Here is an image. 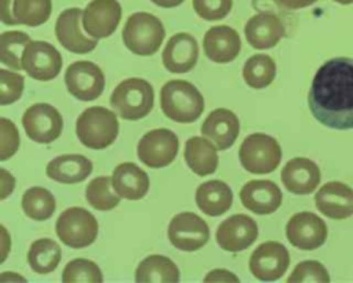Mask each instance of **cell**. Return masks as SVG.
I'll return each mask as SVG.
<instances>
[{
	"label": "cell",
	"mask_w": 353,
	"mask_h": 283,
	"mask_svg": "<svg viewBox=\"0 0 353 283\" xmlns=\"http://www.w3.org/2000/svg\"><path fill=\"white\" fill-rule=\"evenodd\" d=\"M307 104L314 119L325 127L353 128V59L325 61L313 77Z\"/></svg>",
	"instance_id": "obj_1"
},
{
	"label": "cell",
	"mask_w": 353,
	"mask_h": 283,
	"mask_svg": "<svg viewBox=\"0 0 353 283\" xmlns=\"http://www.w3.org/2000/svg\"><path fill=\"white\" fill-rule=\"evenodd\" d=\"M160 105L164 115L176 123H193L204 110L200 91L186 80H170L160 91Z\"/></svg>",
	"instance_id": "obj_2"
},
{
	"label": "cell",
	"mask_w": 353,
	"mask_h": 283,
	"mask_svg": "<svg viewBox=\"0 0 353 283\" xmlns=\"http://www.w3.org/2000/svg\"><path fill=\"white\" fill-rule=\"evenodd\" d=\"M154 104L150 83L139 77H130L116 86L110 95V105L121 119L139 120L149 115Z\"/></svg>",
	"instance_id": "obj_3"
},
{
	"label": "cell",
	"mask_w": 353,
	"mask_h": 283,
	"mask_svg": "<svg viewBox=\"0 0 353 283\" xmlns=\"http://www.w3.org/2000/svg\"><path fill=\"white\" fill-rule=\"evenodd\" d=\"M79 141L90 149H105L112 145L119 134L117 116L106 108L91 106L76 121Z\"/></svg>",
	"instance_id": "obj_4"
},
{
	"label": "cell",
	"mask_w": 353,
	"mask_h": 283,
	"mask_svg": "<svg viewBox=\"0 0 353 283\" xmlns=\"http://www.w3.org/2000/svg\"><path fill=\"white\" fill-rule=\"evenodd\" d=\"M165 36L161 21L150 12H134L123 29L124 46L137 55L154 54Z\"/></svg>",
	"instance_id": "obj_5"
},
{
	"label": "cell",
	"mask_w": 353,
	"mask_h": 283,
	"mask_svg": "<svg viewBox=\"0 0 353 283\" xmlns=\"http://www.w3.org/2000/svg\"><path fill=\"white\" fill-rule=\"evenodd\" d=\"M239 159L245 171L268 174L274 171L280 164L281 148L276 138L263 133H254L241 142Z\"/></svg>",
	"instance_id": "obj_6"
},
{
	"label": "cell",
	"mask_w": 353,
	"mask_h": 283,
	"mask_svg": "<svg viewBox=\"0 0 353 283\" xmlns=\"http://www.w3.org/2000/svg\"><path fill=\"white\" fill-rule=\"evenodd\" d=\"M55 231L63 244L72 248H83L97 239L98 221L88 210L70 207L58 217Z\"/></svg>",
	"instance_id": "obj_7"
},
{
	"label": "cell",
	"mask_w": 353,
	"mask_h": 283,
	"mask_svg": "<svg viewBox=\"0 0 353 283\" xmlns=\"http://www.w3.org/2000/svg\"><path fill=\"white\" fill-rule=\"evenodd\" d=\"M179 148L178 137L168 128L146 133L138 142L139 160L152 168H161L174 162Z\"/></svg>",
	"instance_id": "obj_8"
},
{
	"label": "cell",
	"mask_w": 353,
	"mask_h": 283,
	"mask_svg": "<svg viewBox=\"0 0 353 283\" xmlns=\"http://www.w3.org/2000/svg\"><path fill=\"white\" fill-rule=\"evenodd\" d=\"M167 233L171 244L182 251H196L210 239L207 222L190 211L174 215L168 224Z\"/></svg>",
	"instance_id": "obj_9"
},
{
	"label": "cell",
	"mask_w": 353,
	"mask_h": 283,
	"mask_svg": "<svg viewBox=\"0 0 353 283\" xmlns=\"http://www.w3.org/2000/svg\"><path fill=\"white\" fill-rule=\"evenodd\" d=\"M22 126L26 135L39 144L55 141L63 127L61 113L50 104H34L22 116Z\"/></svg>",
	"instance_id": "obj_10"
},
{
	"label": "cell",
	"mask_w": 353,
	"mask_h": 283,
	"mask_svg": "<svg viewBox=\"0 0 353 283\" xmlns=\"http://www.w3.org/2000/svg\"><path fill=\"white\" fill-rule=\"evenodd\" d=\"M68 91L80 101L97 99L105 88V76L98 65L90 61H77L65 72Z\"/></svg>",
	"instance_id": "obj_11"
},
{
	"label": "cell",
	"mask_w": 353,
	"mask_h": 283,
	"mask_svg": "<svg viewBox=\"0 0 353 283\" xmlns=\"http://www.w3.org/2000/svg\"><path fill=\"white\" fill-rule=\"evenodd\" d=\"M327 225L316 214L301 211L294 214L285 226L288 242L299 250H316L325 243Z\"/></svg>",
	"instance_id": "obj_12"
},
{
	"label": "cell",
	"mask_w": 353,
	"mask_h": 283,
	"mask_svg": "<svg viewBox=\"0 0 353 283\" xmlns=\"http://www.w3.org/2000/svg\"><path fill=\"white\" fill-rule=\"evenodd\" d=\"M62 68L59 51L47 41H30L22 54V69L34 80L48 81L58 76Z\"/></svg>",
	"instance_id": "obj_13"
},
{
	"label": "cell",
	"mask_w": 353,
	"mask_h": 283,
	"mask_svg": "<svg viewBox=\"0 0 353 283\" xmlns=\"http://www.w3.org/2000/svg\"><path fill=\"white\" fill-rule=\"evenodd\" d=\"M290 265V253L279 242H265L259 244L250 257V271L263 282L280 279Z\"/></svg>",
	"instance_id": "obj_14"
},
{
	"label": "cell",
	"mask_w": 353,
	"mask_h": 283,
	"mask_svg": "<svg viewBox=\"0 0 353 283\" xmlns=\"http://www.w3.org/2000/svg\"><path fill=\"white\" fill-rule=\"evenodd\" d=\"M258 236L256 222L245 214H234L216 229V243L225 251L239 253L248 248Z\"/></svg>",
	"instance_id": "obj_15"
},
{
	"label": "cell",
	"mask_w": 353,
	"mask_h": 283,
	"mask_svg": "<svg viewBox=\"0 0 353 283\" xmlns=\"http://www.w3.org/2000/svg\"><path fill=\"white\" fill-rule=\"evenodd\" d=\"M121 19L117 0H92L83 11V28L94 39L110 36Z\"/></svg>",
	"instance_id": "obj_16"
},
{
	"label": "cell",
	"mask_w": 353,
	"mask_h": 283,
	"mask_svg": "<svg viewBox=\"0 0 353 283\" xmlns=\"http://www.w3.org/2000/svg\"><path fill=\"white\" fill-rule=\"evenodd\" d=\"M83 23V10L68 8L63 10L55 23V35L58 41L74 54H87L97 47L98 39H90L81 30Z\"/></svg>",
	"instance_id": "obj_17"
},
{
	"label": "cell",
	"mask_w": 353,
	"mask_h": 283,
	"mask_svg": "<svg viewBox=\"0 0 353 283\" xmlns=\"http://www.w3.org/2000/svg\"><path fill=\"white\" fill-rule=\"evenodd\" d=\"M317 210L332 219H345L353 215V189L343 182L330 181L314 196Z\"/></svg>",
	"instance_id": "obj_18"
},
{
	"label": "cell",
	"mask_w": 353,
	"mask_h": 283,
	"mask_svg": "<svg viewBox=\"0 0 353 283\" xmlns=\"http://www.w3.org/2000/svg\"><path fill=\"white\" fill-rule=\"evenodd\" d=\"M240 200L250 211L266 215L274 213L283 200L280 188L269 179L248 181L240 191Z\"/></svg>",
	"instance_id": "obj_19"
},
{
	"label": "cell",
	"mask_w": 353,
	"mask_h": 283,
	"mask_svg": "<svg viewBox=\"0 0 353 283\" xmlns=\"http://www.w3.org/2000/svg\"><path fill=\"white\" fill-rule=\"evenodd\" d=\"M319 166L307 157H294L281 170V182L285 189L295 195H309L320 184Z\"/></svg>",
	"instance_id": "obj_20"
},
{
	"label": "cell",
	"mask_w": 353,
	"mask_h": 283,
	"mask_svg": "<svg viewBox=\"0 0 353 283\" xmlns=\"http://www.w3.org/2000/svg\"><path fill=\"white\" fill-rule=\"evenodd\" d=\"M244 35L251 47L268 50L285 36V28L276 14L259 12L247 21Z\"/></svg>",
	"instance_id": "obj_21"
},
{
	"label": "cell",
	"mask_w": 353,
	"mask_h": 283,
	"mask_svg": "<svg viewBox=\"0 0 353 283\" xmlns=\"http://www.w3.org/2000/svg\"><path fill=\"white\" fill-rule=\"evenodd\" d=\"M240 47L239 33L228 25L210 28L203 39V48L207 58L216 64L232 62L239 55Z\"/></svg>",
	"instance_id": "obj_22"
},
{
	"label": "cell",
	"mask_w": 353,
	"mask_h": 283,
	"mask_svg": "<svg viewBox=\"0 0 353 283\" xmlns=\"http://www.w3.org/2000/svg\"><path fill=\"white\" fill-rule=\"evenodd\" d=\"M199 58V46L189 33H176L163 50V65L171 73H186L194 68Z\"/></svg>",
	"instance_id": "obj_23"
},
{
	"label": "cell",
	"mask_w": 353,
	"mask_h": 283,
	"mask_svg": "<svg viewBox=\"0 0 353 283\" xmlns=\"http://www.w3.org/2000/svg\"><path fill=\"white\" fill-rule=\"evenodd\" d=\"M239 131V117L225 108L212 110L201 124V134L215 142L216 148L221 150H225L234 144Z\"/></svg>",
	"instance_id": "obj_24"
},
{
	"label": "cell",
	"mask_w": 353,
	"mask_h": 283,
	"mask_svg": "<svg viewBox=\"0 0 353 283\" xmlns=\"http://www.w3.org/2000/svg\"><path fill=\"white\" fill-rule=\"evenodd\" d=\"M112 186L120 197L139 200L149 191V177L135 163H121L113 170Z\"/></svg>",
	"instance_id": "obj_25"
},
{
	"label": "cell",
	"mask_w": 353,
	"mask_h": 283,
	"mask_svg": "<svg viewBox=\"0 0 353 283\" xmlns=\"http://www.w3.org/2000/svg\"><path fill=\"white\" fill-rule=\"evenodd\" d=\"M47 175L61 184H77L92 173V163L83 155H61L46 168Z\"/></svg>",
	"instance_id": "obj_26"
},
{
	"label": "cell",
	"mask_w": 353,
	"mask_h": 283,
	"mask_svg": "<svg viewBox=\"0 0 353 283\" xmlns=\"http://www.w3.org/2000/svg\"><path fill=\"white\" fill-rule=\"evenodd\" d=\"M233 203L232 189L219 179L203 182L196 191L197 207L210 217H218L226 213Z\"/></svg>",
	"instance_id": "obj_27"
},
{
	"label": "cell",
	"mask_w": 353,
	"mask_h": 283,
	"mask_svg": "<svg viewBox=\"0 0 353 283\" xmlns=\"http://www.w3.org/2000/svg\"><path fill=\"white\" fill-rule=\"evenodd\" d=\"M183 156L188 167L200 177L212 174L218 167L216 148L207 138L190 137L185 144Z\"/></svg>",
	"instance_id": "obj_28"
},
{
	"label": "cell",
	"mask_w": 353,
	"mask_h": 283,
	"mask_svg": "<svg viewBox=\"0 0 353 283\" xmlns=\"http://www.w3.org/2000/svg\"><path fill=\"white\" fill-rule=\"evenodd\" d=\"M137 282H178L179 269L168 258L153 254L142 260L135 271Z\"/></svg>",
	"instance_id": "obj_29"
},
{
	"label": "cell",
	"mask_w": 353,
	"mask_h": 283,
	"mask_svg": "<svg viewBox=\"0 0 353 283\" xmlns=\"http://www.w3.org/2000/svg\"><path fill=\"white\" fill-rule=\"evenodd\" d=\"M61 261V247L51 239L43 237L30 244L28 251L29 266L40 275L52 272Z\"/></svg>",
	"instance_id": "obj_30"
},
{
	"label": "cell",
	"mask_w": 353,
	"mask_h": 283,
	"mask_svg": "<svg viewBox=\"0 0 353 283\" xmlns=\"http://www.w3.org/2000/svg\"><path fill=\"white\" fill-rule=\"evenodd\" d=\"M22 210L23 213L36 221L48 219L55 211V197L54 195L41 186L29 188L22 196Z\"/></svg>",
	"instance_id": "obj_31"
},
{
	"label": "cell",
	"mask_w": 353,
	"mask_h": 283,
	"mask_svg": "<svg viewBox=\"0 0 353 283\" xmlns=\"http://www.w3.org/2000/svg\"><path fill=\"white\" fill-rule=\"evenodd\" d=\"M276 77V64L266 54L250 57L243 68V79L252 88H265Z\"/></svg>",
	"instance_id": "obj_32"
},
{
	"label": "cell",
	"mask_w": 353,
	"mask_h": 283,
	"mask_svg": "<svg viewBox=\"0 0 353 283\" xmlns=\"http://www.w3.org/2000/svg\"><path fill=\"white\" fill-rule=\"evenodd\" d=\"M30 41V37L23 32H3L0 35V61L14 70L22 69V54Z\"/></svg>",
	"instance_id": "obj_33"
},
{
	"label": "cell",
	"mask_w": 353,
	"mask_h": 283,
	"mask_svg": "<svg viewBox=\"0 0 353 283\" xmlns=\"http://www.w3.org/2000/svg\"><path fill=\"white\" fill-rule=\"evenodd\" d=\"M110 185L112 178L108 175H101L91 179L85 188V199L88 204L101 211L114 208L120 202V196L110 191Z\"/></svg>",
	"instance_id": "obj_34"
},
{
	"label": "cell",
	"mask_w": 353,
	"mask_h": 283,
	"mask_svg": "<svg viewBox=\"0 0 353 283\" xmlns=\"http://www.w3.org/2000/svg\"><path fill=\"white\" fill-rule=\"evenodd\" d=\"M51 0H14V15L19 25L39 26L51 15Z\"/></svg>",
	"instance_id": "obj_35"
},
{
	"label": "cell",
	"mask_w": 353,
	"mask_h": 283,
	"mask_svg": "<svg viewBox=\"0 0 353 283\" xmlns=\"http://www.w3.org/2000/svg\"><path fill=\"white\" fill-rule=\"evenodd\" d=\"M103 276L99 266L85 258L69 261L62 272V282H102Z\"/></svg>",
	"instance_id": "obj_36"
},
{
	"label": "cell",
	"mask_w": 353,
	"mask_h": 283,
	"mask_svg": "<svg viewBox=\"0 0 353 283\" xmlns=\"http://www.w3.org/2000/svg\"><path fill=\"white\" fill-rule=\"evenodd\" d=\"M23 77L15 72L0 69V104L10 105L18 101L23 91Z\"/></svg>",
	"instance_id": "obj_37"
},
{
	"label": "cell",
	"mask_w": 353,
	"mask_h": 283,
	"mask_svg": "<svg viewBox=\"0 0 353 283\" xmlns=\"http://www.w3.org/2000/svg\"><path fill=\"white\" fill-rule=\"evenodd\" d=\"M288 282H330L325 266L314 260L299 262L287 279Z\"/></svg>",
	"instance_id": "obj_38"
},
{
	"label": "cell",
	"mask_w": 353,
	"mask_h": 283,
	"mask_svg": "<svg viewBox=\"0 0 353 283\" xmlns=\"http://www.w3.org/2000/svg\"><path fill=\"white\" fill-rule=\"evenodd\" d=\"M196 14L205 21L225 18L233 6V0H192Z\"/></svg>",
	"instance_id": "obj_39"
},
{
	"label": "cell",
	"mask_w": 353,
	"mask_h": 283,
	"mask_svg": "<svg viewBox=\"0 0 353 283\" xmlns=\"http://www.w3.org/2000/svg\"><path fill=\"white\" fill-rule=\"evenodd\" d=\"M0 160H7L19 148V134L12 121L6 117L0 119Z\"/></svg>",
	"instance_id": "obj_40"
},
{
	"label": "cell",
	"mask_w": 353,
	"mask_h": 283,
	"mask_svg": "<svg viewBox=\"0 0 353 283\" xmlns=\"http://www.w3.org/2000/svg\"><path fill=\"white\" fill-rule=\"evenodd\" d=\"M0 19L6 25H19L14 15V0H0Z\"/></svg>",
	"instance_id": "obj_41"
},
{
	"label": "cell",
	"mask_w": 353,
	"mask_h": 283,
	"mask_svg": "<svg viewBox=\"0 0 353 283\" xmlns=\"http://www.w3.org/2000/svg\"><path fill=\"white\" fill-rule=\"evenodd\" d=\"M239 282V277L230 273L226 269H214L212 272L207 273L204 282Z\"/></svg>",
	"instance_id": "obj_42"
},
{
	"label": "cell",
	"mask_w": 353,
	"mask_h": 283,
	"mask_svg": "<svg viewBox=\"0 0 353 283\" xmlns=\"http://www.w3.org/2000/svg\"><path fill=\"white\" fill-rule=\"evenodd\" d=\"M317 0H274V3L285 10H301L314 4Z\"/></svg>",
	"instance_id": "obj_43"
},
{
	"label": "cell",
	"mask_w": 353,
	"mask_h": 283,
	"mask_svg": "<svg viewBox=\"0 0 353 283\" xmlns=\"http://www.w3.org/2000/svg\"><path fill=\"white\" fill-rule=\"evenodd\" d=\"M150 1L154 3L156 6L164 7V8H172V7H176L183 3V0H150Z\"/></svg>",
	"instance_id": "obj_44"
},
{
	"label": "cell",
	"mask_w": 353,
	"mask_h": 283,
	"mask_svg": "<svg viewBox=\"0 0 353 283\" xmlns=\"http://www.w3.org/2000/svg\"><path fill=\"white\" fill-rule=\"evenodd\" d=\"M334 1H336V3H339V4H343V6L353 3V0H334Z\"/></svg>",
	"instance_id": "obj_45"
}]
</instances>
